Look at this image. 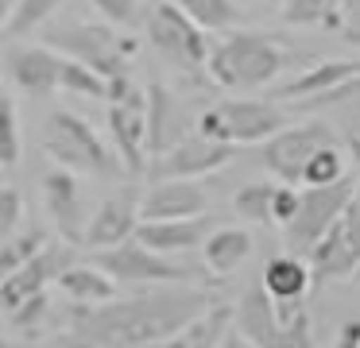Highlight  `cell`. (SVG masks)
Segmentation results:
<instances>
[{
    "label": "cell",
    "instance_id": "obj_1",
    "mask_svg": "<svg viewBox=\"0 0 360 348\" xmlns=\"http://www.w3.org/2000/svg\"><path fill=\"white\" fill-rule=\"evenodd\" d=\"M217 306L205 286L163 283L140 294L101 302V306H70L66 329L58 333L63 348H155L194 325Z\"/></svg>",
    "mask_w": 360,
    "mask_h": 348
},
{
    "label": "cell",
    "instance_id": "obj_2",
    "mask_svg": "<svg viewBox=\"0 0 360 348\" xmlns=\"http://www.w3.org/2000/svg\"><path fill=\"white\" fill-rule=\"evenodd\" d=\"M233 329L256 348H314L310 302L290 298L279 302L264 283L248 286L233 309Z\"/></svg>",
    "mask_w": 360,
    "mask_h": 348
},
{
    "label": "cell",
    "instance_id": "obj_3",
    "mask_svg": "<svg viewBox=\"0 0 360 348\" xmlns=\"http://www.w3.org/2000/svg\"><path fill=\"white\" fill-rule=\"evenodd\" d=\"M287 66V51L264 31H225L210 51V77L225 89H264Z\"/></svg>",
    "mask_w": 360,
    "mask_h": 348
},
{
    "label": "cell",
    "instance_id": "obj_4",
    "mask_svg": "<svg viewBox=\"0 0 360 348\" xmlns=\"http://www.w3.org/2000/svg\"><path fill=\"white\" fill-rule=\"evenodd\" d=\"M43 147L55 159V167H66L74 174H86V178H117L120 174V155L78 112H51Z\"/></svg>",
    "mask_w": 360,
    "mask_h": 348
},
{
    "label": "cell",
    "instance_id": "obj_5",
    "mask_svg": "<svg viewBox=\"0 0 360 348\" xmlns=\"http://www.w3.org/2000/svg\"><path fill=\"white\" fill-rule=\"evenodd\" d=\"M47 43L55 46V51L94 66L97 74H105L109 82L128 74V62H132V54H136V43L124 35H117L112 23H89V20H70V23L51 27Z\"/></svg>",
    "mask_w": 360,
    "mask_h": 348
},
{
    "label": "cell",
    "instance_id": "obj_6",
    "mask_svg": "<svg viewBox=\"0 0 360 348\" xmlns=\"http://www.w3.org/2000/svg\"><path fill=\"white\" fill-rule=\"evenodd\" d=\"M143 31H148V43L171 66H179L182 74H202V70H210L213 46L205 39V27L198 20H190L174 0H159L148 12V20H143Z\"/></svg>",
    "mask_w": 360,
    "mask_h": 348
},
{
    "label": "cell",
    "instance_id": "obj_7",
    "mask_svg": "<svg viewBox=\"0 0 360 348\" xmlns=\"http://www.w3.org/2000/svg\"><path fill=\"white\" fill-rule=\"evenodd\" d=\"M287 128V112L271 101H221L198 116V131L221 143H264Z\"/></svg>",
    "mask_w": 360,
    "mask_h": 348
},
{
    "label": "cell",
    "instance_id": "obj_8",
    "mask_svg": "<svg viewBox=\"0 0 360 348\" xmlns=\"http://www.w3.org/2000/svg\"><path fill=\"white\" fill-rule=\"evenodd\" d=\"M356 186L360 182L352 174L341 178V182H333V186H306V190H302V205H298L295 221L283 228L290 252H295V255H310L314 244H318V240L333 228L337 217L345 213V205L352 201Z\"/></svg>",
    "mask_w": 360,
    "mask_h": 348
},
{
    "label": "cell",
    "instance_id": "obj_9",
    "mask_svg": "<svg viewBox=\"0 0 360 348\" xmlns=\"http://www.w3.org/2000/svg\"><path fill=\"white\" fill-rule=\"evenodd\" d=\"M94 263H101L120 286H163V283H190V271L174 263L171 255L148 247L143 240H128L117 247L94 252Z\"/></svg>",
    "mask_w": 360,
    "mask_h": 348
},
{
    "label": "cell",
    "instance_id": "obj_10",
    "mask_svg": "<svg viewBox=\"0 0 360 348\" xmlns=\"http://www.w3.org/2000/svg\"><path fill=\"white\" fill-rule=\"evenodd\" d=\"M310 271H314V286L337 283V278H349L360 271V186L352 193V201L345 205V213L333 221V228L314 244Z\"/></svg>",
    "mask_w": 360,
    "mask_h": 348
},
{
    "label": "cell",
    "instance_id": "obj_11",
    "mask_svg": "<svg viewBox=\"0 0 360 348\" xmlns=\"http://www.w3.org/2000/svg\"><path fill=\"white\" fill-rule=\"evenodd\" d=\"M326 143H333V128L321 120L295 124V128L275 131L271 139H264L259 147V162L267 167V174H275L279 182H302L306 162L314 159V151H321Z\"/></svg>",
    "mask_w": 360,
    "mask_h": 348
},
{
    "label": "cell",
    "instance_id": "obj_12",
    "mask_svg": "<svg viewBox=\"0 0 360 348\" xmlns=\"http://www.w3.org/2000/svg\"><path fill=\"white\" fill-rule=\"evenodd\" d=\"M109 136L120 162L132 174L148 170L151 162V124H148V89H128L124 97L109 101Z\"/></svg>",
    "mask_w": 360,
    "mask_h": 348
},
{
    "label": "cell",
    "instance_id": "obj_13",
    "mask_svg": "<svg viewBox=\"0 0 360 348\" xmlns=\"http://www.w3.org/2000/svg\"><path fill=\"white\" fill-rule=\"evenodd\" d=\"M233 159H236V143H221V139H210L198 131V136L182 139L179 147L155 155L148 162V174H151V182L155 178H202V174L229 167Z\"/></svg>",
    "mask_w": 360,
    "mask_h": 348
},
{
    "label": "cell",
    "instance_id": "obj_14",
    "mask_svg": "<svg viewBox=\"0 0 360 348\" xmlns=\"http://www.w3.org/2000/svg\"><path fill=\"white\" fill-rule=\"evenodd\" d=\"M74 247L78 244H70V240L47 244L39 255H32L24 267L4 275V283H0V302H4V309H16L20 302H27L32 294H43V290H51V286H58L63 271L74 263Z\"/></svg>",
    "mask_w": 360,
    "mask_h": 348
},
{
    "label": "cell",
    "instance_id": "obj_15",
    "mask_svg": "<svg viewBox=\"0 0 360 348\" xmlns=\"http://www.w3.org/2000/svg\"><path fill=\"white\" fill-rule=\"evenodd\" d=\"M140 224H143V193L124 186V190H117L112 198H105L94 209L89 228H86V247L101 252V247L128 244V240H136Z\"/></svg>",
    "mask_w": 360,
    "mask_h": 348
},
{
    "label": "cell",
    "instance_id": "obj_16",
    "mask_svg": "<svg viewBox=\"0 0 360 348\" xmlns=\"http://www.w3.org/2000/svg\"><path fill=\"white\" fill-rule=\"evenodd\" d=\"M43 201H47L51 217L58 224V236L70 244H86V228H89V209H86V193H82V178L66 167H55L43 174Z\"/></svg>",
    "mask_w": 360,
    "mask_h": 348
},
{
    "label": "cell",
    "instance_id": "obj_17",
    "mask_svg": "<svg viewBox=\"0 0 360 348\" xmlns=\"http://www.w3.org/2000/svg\"><path fill=\"white\" fill-rule=\"evenodd\" d=\"M4 66L16 89L32 93V97H51L63 89V70H66V54L55 46H8Z\"/></svg>",
    "mask_w": 360,
    "mask_h": 348
},
{
    "label": "cell",
    "instance_id": "obj_18",
    "mask_svg": "<svg viewBox=\"0 0 360 348\" xmlns=\"http://www.w3.org/2000/svg\"><path fill=\"white\" fill-rule=\"evenodd\" d=\"M205 209L210 198L198 178H155L143 190V221H182V217H202Z\"/></svg>",
    "mask_w": 360,
    "mask_h": 348
},
{
    "label": "cell",
    "instance_id": "obj_19",
    "mask_svg": "<svg viewBox=\"0 0 360 348\" xmlns=\"http://www.w3.org/2000/svg\"><path fill=\"white\" fill-rule=\"evenodd\" d=\"M148 124H151V159L179 147L182 139H190L186 108L167 85H148Z\"/></svg>",
    "mask_w": 360,
    "mask_h": 348
},
{
    "label": "cell",
    "instance_id": "obj_20",
    "mask_svg": "<svg viewBox=\"0 0 360 348\" xmlns=\"http://www.w3.org/2000/svg\"><path fill=\"white\" fill-rule=\"evenodd\" d=\"M352 77H360V58H329V62H318V66L302 70V74L290 77V82H283L271 101H295L298 105V101L329 93V89H337V85L352 82Z\"/></svg>",
    "mask_w": 360,
    "mask_h": 348
},
{
    "label": "cell",
    "instance_id": "obj_21",
    "mask_svg": "<svg viewBox=\"0 0 360 348\" xmlns=\"http://www.w3.org/2000/svg\"><path fill=\"white\" fill-rule=\"evenodd\" d=\"M210 232H213V221L202 213V217H182V221H143L136 240H143L148 247H155L163 255H179L186 247L205 244Z\"/></svg>",
    "mask_w": 360,
    "mask_h": 348
},
{
    "label": "cell",
    "instance_id": "obj_22",
    "mask_svg": "<svg viewBox=\"0 0 360 348\" xmlns=\"http://www.w3.org/2000/svg\"><path fill=\"white\" fill-rule=\"evenodd\" d=\"M58 290L70 298V306H101V302L120 298V283L101 267V263H70L58 278Z\"/></svg>",
    "mask_w": 360,
    "mask_h": 348
},
{
    "label": "cell",
    "instance_id": "obj_23",
    "mask_svg": "<svg viewBox=\"0 0 360 348\" xmlns=\"http://www.w3.org/2000/svg\"><path fill=\"white\" fill-rule=\"evenodd\" d=\"M259 283L267 286L271 298L290 302V298H306V294L314 290V271H310V263H306L302 255L287 252V255H271V259L264 263Z\"/></svg>",
    "mask_w": 360,
    "mask_h": 348
},
{
    "label": "cell",
    "instance_id": "obj_24",
    "mask_svg": "<svg viewBox=\"0 0 360 348\" xmlns=\"http://www.w3.org/2000/svg\"><path fill=\"white\" fill-rule=\"evenodd\" d=\"M252 232L248 228H213L210 240L202 244V259H205V271L217 278L233 275L236 267H244L252 255Z\"/></svg>",
    "mask_w": 360,
    "mask_h": 348
},
{
    "label": "cell",
    "instance_id": "obj_25",
    "mask_svg": "<svg viewBox=\"0 0 360 348\" xmlns=\"http://www.w3.org/2000/svg\"><path fill=\"white\" fill-rule=\"evenodd\" d=\"M229 329H233V309L217 302L210 314H202L194 325H186L182 333H174L171 340H163V344H155V348H221L229 337Z\"/></svg>",
    "mask_w": 360,
    "mask_h": 348
},
{
    "label": "cell",
    "instance_id": "obj_26",
    "mask_svg": "<svg viewBox=\"0 0 360 348\" xmlns=\"http://www.w3.org/2000/svg\"><path fill=\"white\" fill-rule=\"evenodd\" d=\"M275 193H279V178L275 182H248L236 190L233 213L248 224H264V228H279L275 224Z\"/></svg>",
    "mask_w": 360,
    "mask_h": 348
},
{
    "label": "cell",
    "instance_id": "obj_27",
    "mask_svg": "<svg viewBox=\"0 0 360 348\" xmlns=\"http://www.w3.org/2000/svg\"><path fill=\"white\" fill-rule=\"evenodd\" d=\"M345 0H287L283 23L290 27H341Z\"/></svg>",
    "mask_w": 360,
    "mask_h": 348
},
{
    "label": "cell",
    "instance_id": "obj_28",
    "mask_svg": "<svg viewBox=\"0 0 360 348\" xmlns=\"http://www.w3.org/2000/svg\"><path fill=\"white\" fill-rule=\"evenodd\" d=\"M63 4L66 0H16V8L0 20V27H4L8 39H20V35H27V31L43 27Z\"/></svg>",
    "mask_w": 360,
    "mask_h": 348
},
{
    "label": "cell",
    "instance_id": "obj_29",
    "mask_svg": "<svg viewBox=\"0 0 360 348\" xmlns=\"http://www.w3.org/2000/svg\"><path fill=\"white\" fill-rule=\"evenodd\" d=\"M190 20H198L205 31H233L240 23L236 0H174Z\"/></svg>",
    "mask_w": 360,
    "mask_h": 348
},
{
    "label": "cell",
    "instance_id": "obj_30",
    "mask_svg": "<svg viewBox=\"0 0 360 348\" xmlns=\"http://www.w3.org/2000/svg\"><path fill=\"white\" fill-rule=\"evenodd\" d=\"M341 178H349V159H345V151L333 139V143H326L321 151H314V159L306 162L302 186H333V182H341Z\"/></svg>",
    "mask_w": 360,
    "mask_h": 348
},
{
    "label": "cell",
    "instance_id": "obj_31",
    "mask_svg": "<svg viewBox=\"0 0 360 348\" xmlns=\"http://www.w3.org/2000/svg\"><path fill=\"white\" fill-rule=\"evenodd\" d=\"M47 244H51L47 232H39V228H20L16 236L0 240V275H12L16 267H24V263L32 259V255H39Z\"/></svg>",
    "mask_w": 360,
    "mask_h": 348
},
{
    "label": "cell",
    "instance_id": "obj_32",
    "mask_svg": "<svg viewBox=\"0 0 360 348\" xmlns=\"http://www.w3.org/2000/svg\"><path fill=\"white\" fill-rule=\"evenodd\" d=\"M63 93H74V97H97V101H109V77L97 74L94 66L70 58L66 54V70H63Z\"/></svg>",
    "mask_w": 360,
    "mask_h": 348
},
{
    "label": "cell",
    "instance_id": "obj_33",
    "mask_svg": "<svg viewBox=\"0 0 360 348\" xmlns=\"http://www.w3.org/2000/svg\"><path fill=\"white\" fill-rule=\"evenodd\" d=\"M0 162L16 167L20 162V108L12 97H4V131H0Z\"/></svg>",
    "mask_w": 360,
    "mask_h": 348
},
{
    "label": "cell",
    "instance_id": "obj_34",
    "mask_svg": "<svg viewBox=\"0 0 360 348\" xmlns=\"http://www.w3.org/2000/svg\"><path fill=\"white\" fill-rule=\"evenodd\" d=\"M89 4L97 8V15H101L105 23H112V27H136V23L143 20V0H89Z\"/></svg>",
    "mask_w": 360,
    "mask_h": 348
},
{
    "label": "cell",
    "instance_id": "obj_35",
    "mask_svg": "<svg viewBox=\"0 0 360 348\" xmlns=\"http://www.w3.org/2000/svg\"><path fill=\"white\" fill-rule=\"evenodd\" d=\"M24 228V193L16 186H4L0 190V240L16 236Z\"/></svg>",
    "mask_w": 360,
    "mask_h": 348
},
{
    "label": "cell",
    "instance_id": "obj_36",
    "mask_svg": "<svg viewBox=\"0 0 360 348\" xmlns=\"http://www.w3.org/2000/svg\"><path fill=\"white\" fill-rule=\"evenodd\" d=\"M47 314H51V298L43 290V294H32L27 302H20L16 309H8V325L16 333H32V325H39Z\"/></svg>",
    "mask_w": 360,
    "mask_h": 348
},
{
    "label": "cell",
    "instance_id": "obj_37",
    "mask_svg": "<svg viewBox=\"0 0 360 348\" xmlns=\"http://www.w3.org/2000/svg\"><path fill=\"white\" fill-rule=\"evenodd\" d=\"M345 35V43L360 46V0H345V12H341V27H337Z\"/></svg>",
    "mask_w": 360,
    "mask_h": 348
},
{
    "label": "cell",
    "instance_id": "obj_38",
    "mask_svg": "<svg viewBox=\"0 0 360 348\" xmlns=\"http://www.w3.org/2000/svg\"><path fill=\"white\" fill-rule=\"evenodd\" d=\"M333 348H360V317H352V321H345L341 329H337Z\"/></svg>",
    "mask_w": 360,
    "mask_h": 348
},
{
    "label": "cell",
    "instance_id": "obj_39",
    "mask_svg": "<svg viewBox=\"0 0 360 348\" xmlns=\"http://www.w3.org/2000/svg\"><path fill=\"white\" fill-rule=\"evenodd\" d=\"M221 348H256V344H252V340H244L236 329H229V337H225V344H221Z\"/></svg>",
    "mask_w": 360,
    "mask_h": 348
},
{
    "label": "cell",
    "instance_id": "obj_40",
    "mask_svg": "<svg viewBox=\"0 0 360 348\" xmlns=\"http://www.w3.org/2000/svg\"><path fill=\"white\" fill-rule=\"evenodd\" d=\"M352 278H356V286H360V271H356V275H352Z\"/></svg>",
    "mask_w": 360,
    "mask_h": 348
},
{
    "label": "cell",
    "instance_id": "obj_41",
    "mask_svg": "<svg viewBox=\"0 0 360 348\" xmlns=\"http://www.w3.org/2000/svg\"><path fill=\"white\" fill-rule=\"evenodd\" d=\"M4 348H20V344H4Z\"/></svg>",
    "mask_w": 360,
    "mask_h": 348
},
{
    "label": "cell",
    "instance_id": "obj_42",
    "mask_svg": "<svg viewBox=\"0 0 360 348\" xmlns=\"http://www.w3.org/2000/svg\"><path fill=\"white\" fill-rule=\"evenodd\" d=\"M151 4H159V0H151Z\"/></svg>",
    "mask_w": 360,
    "mask_h": 348
}]
</instances>
